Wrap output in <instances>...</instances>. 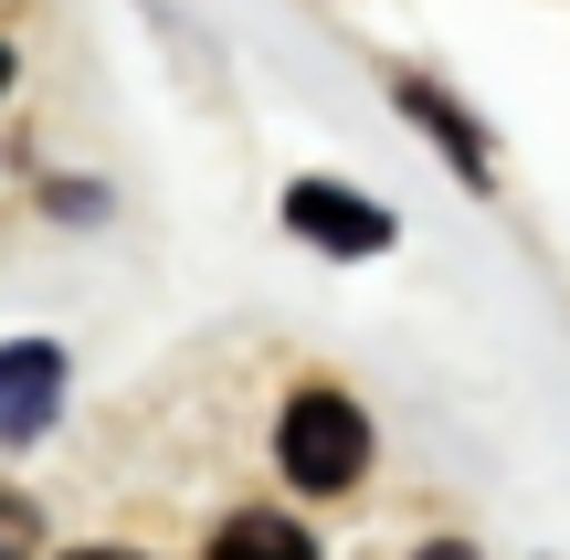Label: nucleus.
<instances>
[{"label": "nucleus", "instance_id": "nucleus-1", "mask_svg": "<svg viewBox=\"0 0 570 560\" xmlns=\"http://www.w3.org/2000/svg\"><path fill=\"white\" fill-rule=\"evenodd\" d=\"M275 465L285 487H306V498H348L370 465V413L348 392H296L275 413Z\"/></svg>", "mask_w": 570, "mask_h": 560}, {"label": "nucleus", "instance_id": "nucleus-2", "mask_svg": "<svg viewBox=\"0 0 570 560\" xmlns=\"http://www.w3.org/2000/svg\"><path fill=\"white\" fill-rule=\"evenodd\" d=\"M285 233H306L317 254H381L391 244V212L360 202V190H338V180H296V190H285Z\"/></svg>", "mask_w": 570, "mask_h": 560}, {"label": "nucleus", "instance_id": "nucleus-3", "mask_svg": "<svg viewBox=\"0 0 570 560\" xmlns=\"http://www.w3.org/2000/svg\"><path fill=\"white\" fill-rule=\"evenodd\" d=\"M63 413V350L53 338H11L0 350V444H32Z\"/></svg>", "mask_w": 570, "mask_h": 560}, {"label": "nucleus", "instance_id": "nucleus-4", "mask_svg": "<svg viewBox=\"0 0 570 560\" xmlns=\"http://www.w3.org/2000/svg\"><path fill=\"white\" fill-rule=\"evenodd\" d=\"M402 117H412V127H433V138L454 148V180H465V190H487V180H497V159H487V127H475L454 96H433V85H402Z\"/></svg>", "mask_w": 570, "mask_h": 560}, {"label": "nucleus", "instance_id": "nucleus-5", "mask_svg": "<svg viewBox=\"0 0 570 560\" xmlns=\"http://www.w3.org/2000/svg\"><path fill=\"white\" fill-rule=\"evenodd\" d=\"M212 560H317V540H306L285 508H244V519L212 529Z\"/></svg>", "mask_w": 570, "mask_h": 560}, {"label": "nucleus", "instance_id": "nucleus-6", "mask_svg": "<svg viewBox=\"0 0 570 560\" xmlns=\"http://www.w3.org/2000/svg\"><path fill=\"white\" fill-rule=\"evenodd\" d=\"M32 550H42V508L0 487V560H32Z\"/></svg>", "mask_w": 570, "mask_h": 560}, {"label": "nucleus", "instance_id": "nucleus-7", "mask_svg": "<svg viewBox=\"0 0 570 560\" xmlns=\"http://www.w3.org/2000/svg\"><path fill=\"white\" fill-rule=\"evenodd\" d=\"M412 560H475V550H454V540H433V550H412Z\"/></svg>", "mask_w": 570, "mask_h": 560}, {"label": "nucleus", "instance_id": "nucleus-8", "mask_svg": "<svg viewBox=\"0 0 570 560\" xmlns=\"http://www.w3.org/2000/svg\"><path fill=\"white\" fill-rule=\"evenodd\" d=\"M63 560H138V550H63Z\"/></svg>", "mask_w": 570, "mask_h": 560}, {"label": "nucleus", "instance_id": "nucleus-9", "mask_svg": "<svg viewBox=\"0 0 570 560\" xmlns=\"http://www.w3.org/2000/svg\"><path fill=\"white\" fill-rule=\"evenodd\" d=\"M0 96H11V42H0Z\"/></svg>", "mask_w": 570, "mask_h": 560}]
</instances>
